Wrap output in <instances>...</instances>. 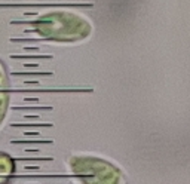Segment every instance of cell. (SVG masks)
<instances>
[{"label":"cell","mask_w":190,"mask_h":184,"mask_svg":"<svg viewBox=\"0 0 190 184\" xmlns=\"http://www.w3.org/2000/svg\"><path fill=\"white\" fill-rule=\"evenodd\" d=\"M31 27L42 39L55 43H73L86 39L92 25L82 15L71 11H48L31 21Z\"/></svg>","instance_id":"6da1fadb"},{"label":"cell","mask_w":190,"mask_h":184,"mask_svg":"<svg viewBox=\"0 0 190 184\" xmlns=\"http://www.w3.org/2000/svg\"><path fill=\"white\" fill-rule=\"evenodd\" d=\"M16 177V162L9 153L0 150V184H14Z\"/></svg>","instance_id":"277c9868"},{"label":"cell","mask_w":190,"mask_h":184,"mask_svg":"<svg viewBox=\"0 0 190 184\" xmlns=\"http://www.w3.org/2000/svg\"><path fill=\"white\" fill-rule=\"evenodd\" d=\"M68 169L80 184H126L122 171L116 165L97 156H71Z\"/></svg>","instance_id":"7a4b0ae2"},{"label":"cell","mask_w":190,"mask_h":184,"mask_svg":"<svg viewBox=\"0 0 190 184\" xmlns=\"http://www.w3.org/2000/svg\"><path fill=\"white\" fill-rule=\"evenodd\" d=\"M11 105V76L7 64L0 58V129L7 117Z\"/></svg>","instance_id":"3957f363"}]
</instances>
